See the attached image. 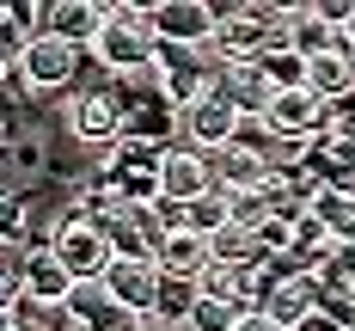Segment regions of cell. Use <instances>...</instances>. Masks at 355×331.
<instances>
[{
	"label": "cell",
	"instance_id": "20",
	"mask_svg": "<svg viewBox=\"0 0 355 331\" xmlns=\"http://www.w3.org/2000/svg\"><path fill=\"white\" fill-rule=\"evenodd\" d=\"M239 313H245V307H233V300H214V294L196 289V307H190L184 331H233V325H239Z\"/></svg>",
	"mask_w": 355,
	"mask_h": 331
},
{
	"label": "cell",
	"instance_id": "21",
	"mask_svg": "<svg viewBox=\"0 0 355 331\" xmlns=\"http://www.w3.org/2000/svg\"><path fill=\"white\" fill-rule=\"evenodd\" d=\"M257 68H263V80H270L276 92H282V86H306V56H294L288 43H282V49H270Z\"/></svg>",
	"mask_w": 355,
	"mask_h": 331
},
{
	"label": "cell",
	"instance_id": "10",
	"mask_svg": "<svg viewBox=\"0 0 355 331\" xmlns=\"http://www.w3.org/2000/svg\"><path fill=\"white\" fill-rule=\"evenodd\" d=\"M98 289H105L129 319H147V313H153V294H159V264H153V257H110L105 276H98Z\"/></svg>",
	"mask_w": 355,
	"mask_h": 331
},
{
	"label": "cell",
	"instance_id": "2",
	"mask_svg": "<svg viewBox=\"0 0 355 331\" xmlns=\"http://www.w3.org/2000/svg\"><path fill=\"white\" fill-rule=\"evenodd\" d=\"M288 43V25L276 6H263V0H245L233 19H220L209 37V62H263L270 49H282Z\"/></svg>",
	"mask_w": 355,
	"mask_h": 331
},
{
	"label": "cell",
	"instance_id": "7",
	"mask_svg": "<svg viewBox=\"0 0 355 331\" xmlns=\"http://www.w3.org/2000/svg\"><path fill=\"white\" fill-rule=\"evenodd\" d=\"M251 123L239 117V110L227 105L220 92H202V99H190V105L178 110V142H190V147H202V153H214V147H227V142H239Z\"/></svg>",
	"mask_w": 355,
	"mask_h": 331
},
{
	"label": "cell",
	"instance_id": "22",
	"mask_svg": "<svg viewBox=\"0 0 355 331\" xmlns=\"http://www.w3.org/2000/svg\"><path fill=\"white\" fill-rule=\"evenodd\" d=\"M220 221H227V196H220V190H202L196 203H184V227H190V233H202V239H209Z\"/></svg>",
	"mask_w": 355,
	"mask_h": 331
},
{
	"label": "cell",
	"instance_id": "25",
	"mask_svg": "<svg viewBox=\"0 0 355 331\" xmlns=\"http://www.w3.org/2000/svg\"><path fill=\"white\" fill-rule=\"evenodd\" d=\"M233 331H288V325H282V319H270V313H257V307H245Z\"/></svg>",
	"mask_w": 355,
	"mask_h": 331
},
{
	"label": "cell",
	"instance_id": "5",
	"mask_svg": "<svg viewBox=\"0 0 355 331\" xmlns=\"http://www.w3.org/2000/svg\"><path fill=\"white\" fill-rule=\"evenodd\" d=\"M80 62H86L80 43H68V37H55V31H37L31 49L12 62V80H19L25 92H73Z\"/></svg>",
	"mask_w": 355,
	"mask_h": 331
},
{
	"label": "cell",
	"instance_id": "18",
	"mask_svg": "<svg viewBox=\"0 0 355 331\" xmlns=\"http://www.w3.org/2000/svg\"><path fill=\"white\" fill-rule=\"evenodd\" d=\"M282 25H288V49L294 56H324V49H343V31L337 25H324V19H313L306 6H294V12H282Z\"/></svg>",
	"mask_w": 355,
	"mask_h": 331
},
{
	"label": "cell",
	"instance_id": "27",
	"mask_svg": "<svg viewBox=\"0 0 355 331\" xmlns=\"http://www.w3.org/2000/svg\"><path fill=\"white\" fill-rule=\"evenodd\" d=\"M19 135V117H12V105H6V92H0V147Z\"/></svg>",
	"mask_w": 355,
	"mask_h": 331
},
{
	"label": "cell",
	"instance_id": "23",
	"mask_svg": "<svg viewBox=\"0 0 355 331\" xmlns=\"http://www.w3.org/2000/svg\"><path fill=\"white\" fill-rule=\"evenodd\" d=\"M31 37H37V25H25V19H0V56L19 62V56L31 49Z\"/></svg>",
	"mask_w": 355,
	"mask_h": 331
},
{
	"label": "cell",
	"instance_id": "30",
	"mask_svg": "<svg viewBox=\"0 0 355 331\" xmlns=\"http://www.w3.org/2000/svg\"><path fill=\"white\" fill-rule=\"evenodd\" d=\"M80 6H92V12H116V0H80Z\"/></svg>",
	"mask_w": 355,
	"mask_h": 331
},
{
	"label": "cell",
	"instance_id": "29",
	"mask_svg": "<svg viewBox=\"0 0 355 331\" xmlns=\"http://www.w3.org/2000/svg\"><path fill=\"white\" fill-rule=\"evenodd\" d=\"M116 6H129V12H153L159 0H116Z\"/></svg>",
	"mask_w": 355,
	"mask_h": 331
},
{
	"label": "cell",
	"instance_id": "14",
	"mask_svg": "<svg viewBox=\"0 0 355 331\" xmlns=\"http://www.w3.org/2000/svg\"><path fill=\"white\" fill-rule=\"evenodd\" d=\"M214 92L239 110L245 123H257V117L270 110V92H276V86L263 80V68H257V62H220V74H214Z\"/></svg>",
	"mask_w": 355,
	"mask_h": 331
},
{
	"label": "cell",
	"instance_id": "15",
	"mask_svg": "<svg viewBox=\"0 0 355 331\" xmlns=\"http://www.w3.org/2000/svg\"><path fill=\"white\" fill-rule=\"evenodd\" d=\"M62 307H68L73 331H116V325H129V313H123L98 282H73V294L62 300Z\"/></svg>",
	"mask_w": 355,
	"mask_h": 331
},
{
	"label": "cell",
	"instance_id": "26",
	"mask_svg": "<svg viewBox=\"0 0 355 331\" xmlns=\"http://www.w3.org/2000/svg\"><path fill=\"white\" fill-rule=\"evenodd\" d=\"M12 300H19V276L0 270V313H12Z\"/></svg>",
	"mask_w": 355,
	"mask_h": 331
},
{
	"label": "cell",
	"instance_id": "19",
	"mask_svg": "<svg viewBox=\"0 0 355 331\" xmlns=\"http://www.w3.org/2000/svg\"><path fill=\"white\" fill-rule=\"evenodd\" d=\"M190 307H196V276H166V270H159V294H153V313H147V325L178 331L184 319H190Z\"/></svg>",
	"mask_w": 355,
	"mask_h": 331
},
{
	"label": "cell",
	"instance_id": "3",
	"mask_svg": "<svg viewBox=\"0 0 355 331\" xmlns=\"http://www.w3.org/2000/svg\"><path fill=\"white\" fill-rule=\"evenodd\" d=\"M62 129H68V142L105 153V147L123 135V86H116V80H98V86L68 92V105H62Z\"/></svg>",
	"mask_w": 355,
	"mask_h": 331
},
{
	"label": "cell",
	"instance_id": "1",
	"mask_svg": "<svg viewBox=\"0 0 355 331\" xmlns=\"http://www.w3.org/2000/svg\"><path fill=\"white\" fill-rule=\"evenodd\" d=\"M86 56H92L110 80H147V74H153V56H159L153 19H147V12H129V6L105 12V25H98V37H92Z\"/></svg>",
	"mask_w": 355,
	"mask_h": 331
},
{
	"label": "cell",
	"instance_id": "9",
	"mask_svg": "<svg viewBox=\"0 0 355 331\" xmlns=\"http://www.w3.org/2000/svg\"><path fill=\"white\" fill-rule=\"evenodd\" d=\"M257 129H276V135L313 142V135L331 129V105H324L319 92H306V86H282V92H270V110L257 117Z\"/></svg>",
	"mask_w": 355,
	"mask_h": 331
},
{
	"label": "cell",
	"instance_id": "13",
	"mask_svg": "<svg viewBox=\"0 0 355 331\" xmlns=\"http://www.w3.org/2000/svg\"><path fill=\"white\" fill-rule=\"evenodd\" d=\"M19 294H31V300H49V307H62V300L73 294L68 264L49 252L43 239H31V246H25V257H19Z\"/></svg>",
	"mask_w": 355,
	"mask_h": 331
},
{
	"label": "cell",
	"instance_id": "32",
	"mask_svg": "<svg viewBox=\"0 0 355 331\" xmlns=\"http://www.w3.org/2000/svg\"><path fill=\"white\" fill-rule=\"evenodd\" d=\"M0 190H6V160H0Z\"/></svg>",
	"mask_w": 355,
	"mask_h": 331
},
{
	"label": "cell",
	"instance_id": "12",
	"mask_svg": "<svg viewBox=\"0 0 355 331\" xmlns=\"http://www.w3.org/2000/svg\"><path fill=\"white\" fill-rule=\"evenodd\" d=\"M147 19H153V37H159V43L209 49V37H214V12L202 6V0H159Z\"/></svg>",
	"mask_w": 355,
	"mask_h": 331
},
{
	"label": "cell",
	"instance_id": "28",
	"mask_svg": "<svg viewBox=\"0 0 355 331\" xmlns=\"http://www.w3.org/2000/svg\"><path fill=\"white\" fill-rule=\"evenodd\" d=\"M337 31H343V49H355V12L343 19V25H337Z\"/></svg>",
	"mask_w": 355,
	"mask_h": 331
},
{
	"label": "cell",
	"instance_id": "4",
	"mask_svg": "<svg viewBox=\"0 0 355 331\" xmlns=\"http://www.w3.org/2000/svg\"><path fill=\"white\" fill-rule=\"evenodd\" d=\"M43 246H49V252L68 264L73 282H98V276H105V264L116 257V252H110V239H105V227H98V221H86L73 203H68L55 221H49Z\"/></svg>",
	"mask_w": 355,
	"mask_h": 331
},
{
	"label": "cell",
	"instance_id": "16",
	"mask_svg": "<svg viewBox=\"0 0 355 331\" xmlns=\"http://www.w3.org/2000/svg\"><path fill=\"white\" fill-rule=\"evenodd\" d=\"M98 25H105V12H92L80 0H43V25L37 31H55V37H68V43H80V49H92Z\"/></svg>",
	"mask_w": 355,
	"mask_h": 331
},
{
	"label": "cell",
	"instance_id": "24",
	"mask_svg": "<svg viewBox=\"0 0 355 331\" xmlns=\"http://www.w3.org/2000/svg\"><path fill=\"white\" fill-rule=\"evenodd\" d=\"M306 12H313V19H324V25H343V19L355 12V0H306Z\"/></svg>",
	"mask_w": 355,
	"mask_h": 331
},
{
	"label": "cell",
	"instance_id": "11",
	"mask_svg": "<svg viewBox=\"0 0 355 331\" xmlns=\"http://www.w3.org/2000/svg\"><path fill=\"white\" fill-rule=\"evenodd\" d=\"M153 178H159V196H172V203H196L202 190H214L209 153H202V147H190V142H166V147H159Z\"/></svg>",
	"mask_w": 355,
	"mask_h": 331
},
{
	"label": "cell",
	"instance_id": "8",
	"mask_svg": "<svg viewBox=\"0 0 355 331\" xmlns=\"http://www.w3.org/2000/svg\"><path fill=\"white\" fill-rule=\"evenodd\" d=\"M209 172H214V190L220 196H245V190H263L270 184V160H263V147H257V135H239V142H227V147H214L209 153Z\"/></svg>",
	"mask_w": 355,
	"mask_h": 331
},
{
	"label": "cell",
	"instance_id": "6",
	"mask_svg": "<svg viewBox=\"0 0 355 331\" xmlns=\"http://www.w3.org/2000/svg\"><path fill=\"white\" fill-rule=\"evenodd\" d=\"M214 74L220 62H209V49H184V43H159V56H153V86L166 92V105H190V99H202L214 86Z\"/></svg>",
	"mask_w": 355,
	"mask_h": 331
},
{
	"label": "cell",
	"instance_id": "17",
	"mask_svg": "<svg viewBox=\"0 0 355 331\" xmlns=\"http://www.w3.org/2000/svg\"><path fill=\"white\" fill-rule=\"evenodd\" d=\"M153 264H159L166 276H202V264H209V239L190 233V227H172V233L153 246Z\"/></svg>",
	"mask_w": 355,
	"mask_h": 331
},
{
	"label": "cell",
	"instance_id": "31",
	"mask_svg": "<svg viewBox=\"0 0 355 331\" xmlns=\"http://www.w3.org/2000/svg\"><path fill=\"white\" fill-rule=\"evenodd\" d=\"M6 74H12V62H6V56H0V86H6Z\"/></svg>",
	"mask_w": 355,
	"mask_h": 331
}]
</instances>
